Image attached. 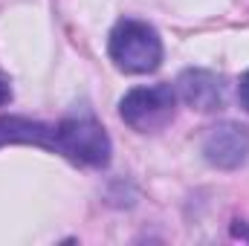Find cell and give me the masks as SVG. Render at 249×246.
I'll use <instances>...</instances> for the list:
<instances>
[{
    "mask_svg": "<svg viewBox=\"0 0 249 246\" xmlns=\"http://www.w3.org/2000/svg\"><path fill=\"white\" fill-rule=\"evenodd\" d=\"M107 53H110V61L122 72L145 75V72H154L162 61V41L154 26L124 18L110 32Z\"/></svg>",
    "mask_w": 249,
    "mask_h": 246,
    "instance_id": "1",
    "label": "cell"
},
{
    "mask_svg": "<svg viewBox=\"0 0 249 246\" xmlns=\"http://www.w3.org/2000/svg\"><path fill=\"white\" fill-rule=\"evenodd\" d=\"M58 154L72 165L105 168L110 162V136L93 116H75L58 122Z\"/></svg>",
    "mask_w": 249,
    "mask_h": 246,
    "instance_id": "2",
    "label": "cell"
},
{
    "mask_svg": "<svg viewBox=\"0 0 249 246\" xmlns=\"http://www.w3.org/2000/svg\"><path fill=\"white\" fill-rule=\"evenodd\" d=\"M177 113V90L174 84H154V87H133L119 102V116L139 133L162 130Z\"/></svg>",
    "mask_w": 249,
    "mask_h": 246,
    "instance_id": "3",
    "label": "cell"
},
{
    "mask_svg": "<svg viewBox=\"0 0 249 246\" xmlns=\"http://www.w3.org/2000/svg\"><path fill=\"white\" fill-rule=\"evenodd\" d=\"M203 157L209 165L235 171L249 159V127L238 122H220L203 136Z\"/></svg>",
    "mask_w": 249,
    "mask_h": 246,
    "instance_id": "4",
    "label": "cell"
},
{
    "mask_svg": "<svg viewBox=\"0 0 249 246\" xmlns=\"http://www.w3.org/2000/svg\"><path fill=\"white\" fill-rule=\"evenodd\" d=\"M174 90H177V99H183L188 107H194L200 113H214L226 102L223 81L209 70H186L177 78Z\"/></svg>",
    "mask_w": 249,
    "mask_h": 246,
    "instance_id": "5",
    "label": "cell"
},
{
    "mask_svg": "<svg viewBox=\"0 0 249 246\" xmlns=\"http://www.w3.org/2000/svg\"><path fill=\"white\" fill-rule=\"evenodd\" d=\"M3 145H38L58 154V124L23 116H0V148Z\"/></svg>",
    "mask_w": 249,
    "mask_h": 246,
    "instance_id": "6",
    "label": "cell"
},
{
    "mask_svg": "<svg viewBox=\"0 0 249 246\" xmlns=\"http://www.w3.org/2000/svg\"><path fill=\"white\" fill-rule=\"evenodd\" d=\"M238 96H241V105L244 110H249V70L241 75V84H238Z\"/></svg>",
    "mask_w": 249,
    "mask_h": 246,
    "instance_id": "7",
    "label": "cell"
},
{
    "mask_svg": "<svg viewBox=\"0 0 249 246\" xmlns=\"http://www.w3.org/2000/svg\"><path fill=\"white\" fill-rule=\"evenodd\" d=\"M232 235H235V238H241V241H249V223L235 220V223H232Z\"/></svg>",
    "mask_w": 249,
    "mask_h": 246,
    "instance_id": "8",
    "label": "cell"
},
{
    "mask_svg": "<svg viewBox=\"0 0 249 246\" xmlns=\"http://www.w3.org/2000/svg\"><path fill=\"white\" fill-rule=\"evenodd\" d=\"M9 99H12V87H9V81H6V78L0 75V107H3V105H6Z\"/></svg>",
    "mask_w": 249,
    "mask_h": 246,
    "instance_id": "9",
    "label": "cell"
}]
</instances>
